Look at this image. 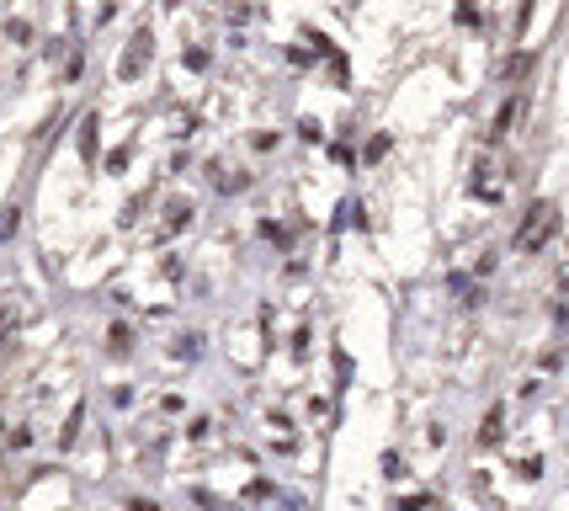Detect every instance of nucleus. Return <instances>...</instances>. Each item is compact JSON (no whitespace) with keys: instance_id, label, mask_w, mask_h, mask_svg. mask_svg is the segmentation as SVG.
I'll use <instances>...</instances> for the list:
<instances>
[{"instance_id":"f257e3e1","label":"nucleus","mask_w":569,"mask_h":511,"mask_svg":"<svg viewBox=\"0 0 569 511\" xmlns=\"http://www.w3.org/2000/svg\"><path fill=\"white\" fill-rule=\"evenodd\" d=\"M554 229H558V208L554 203H532L527 208V224L516 229V251H537Z\"/></svg>"},{"instance_id":"f03ea898","label":"nucleus","mask_w":569,"mask_h":511,"mask_svg":"<svg viewBox=\"0 0 569 511\" xmlns=\"http://www.w3.org/2000/svg\"><path fill=\"white\" fill-rule=\"evenodd\" d=\"M521 75H527V53H516V59L506 64V80H521Z\"/></svg>"}]
</instances>
